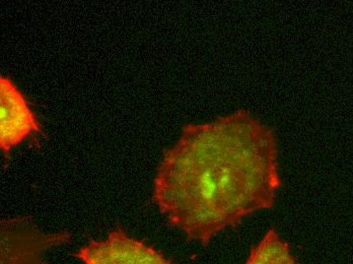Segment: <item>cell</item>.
Masks as SVG:
<instances>
[{"label": "cell", "mask_w": 353, "mask_h": 264, "mask_svg": "<svg viewBox=\"0 0 353 264\" xmlns=\"http://www.w3.org/2000/svg\"><path fill=\"white\" fill-rule=\"evenodd\" d=\"M279 168L272 128L238 110L183 128L163 152L152 199L171 226L206 246L247 216L273 207L281 185Z\"/></svg>", "instance_id": "cell-1"}, {"label": "cell", "mask_w": 353, "mask_h": 264, "mask_svg": "<svg viewBox=\"0 0 353 264\" xmlns=\"http://www.w3.org/2000/svg\"><path fill=\"white\" fill-rule=\"evenodd\" d=\"M1 264L42 263L45 251L70 243L68 232L42 233L27 219L1 222Z\"/></svg>", "instance_id": "cell-2"}, {"label": "cell", "mask_w": 353, "mask_h": 264, "mask_svg": "<svg viewBox=\"0 0 353 264\" xmlns=\"http://www.w3.org/2000/svg\"><path fill=\"white\" fill-rule=\"evenodd\" d=\"M74 256L85 264H169L161 251L129 238L121 229L112 232L104 242L90 241Z\"/></svg>", "instance_id": "cell-3"}, {"label": "cell", "mask_w": 353, "mask_h": 264, "mask_svg": "<svg viewBox=\"0 0 353 264\" xmlns=\"http://www.w3.org/2000/svg\"><path fill=\"white\" fill-rule=\"evenodd\" d=\"M40 132L35 114L14 83L0 77V147L8 154L32 133Z\"/></svg>", "instance_id": "cell-4"}, {"label": "cell", "mask_w": 353, "mask_h": 264, "mask_svg": "<svg viewBox=\"0 0 353 264\" xmlns=\"http://www.w3.org/2000/svg\"><path fill=\"white\" fill-rule=\"evenodd\" d=\"M247 264H294L290 244L281 239L274 229H270L257 246L250 251Z\"/></svg>", "instance_id": "cell-5"}]
</instances>
